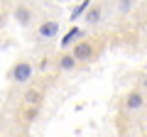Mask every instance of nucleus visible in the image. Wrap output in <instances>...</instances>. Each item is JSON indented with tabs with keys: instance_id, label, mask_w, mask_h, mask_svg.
<instances>
[{
	"instance_id": "8",
	"label": "nucleus",
	"mask_w": 147,
	"mask_h": 137,
	"mask_svg": "<svg viewBox=\"0 0 147 137\" xmlns=\"http://www.w3.org/2000/svg\"><path fill=\"white\" fill-rule=\"evenodd\" d=\"M76 66H79V61H76V59H74V56H71L69 52H66V54H61V56L57 59V68H59V71H64V74L74 71Z\"/></svg>"
},
{
	"instance_id": "9",
	"label": "nucleus",
	"mask_w": 147,
	"mask_h": 137,
	"mask_svg": "<svg viewBox=\"0 0 147 137\" xmlns=\"http://www.w3.org/2000/svg\"><path fill=\"white\" fill-rule=\"evenodd\" d=\"M22 100H25L27 105L37 108V105H39V103L44 100V93H42L39 88H27V91H25V95H22Z\"/></svg>"
},
{
	"instance_id": "11",
	"label": "nucleus",
	"mask_w": 147,
	"mask_h": 137,
	"mask_svg": "<svg viewBox=\"0 0 147 137\" xmlns=\"http://www.w3.org/2000/svg\"><path fill=\"white\" fill-rule=\"evenodd\" d=\"M37 115H39V113H37V108H30L25 118H27V122H34V120H37Z\"/></svg>"
},
{
	"instance_id": "13",
	"label": "nucleus",
	"mask_w": 147,
	"mask_h": 137,
	"mask_svg": "<svg viewBox=\"0 0 147 137\" xmlns=\"http://www.w3.org/2000/svg\"><path fill=\"white\" fill-rule=\"evenodd\" d=\"M130 7H132V3H130V0H125V3H123V5H120V10H123V12H127V10H130Z\"/></svg>"
},
{
	"instance_id": "7",
	"label": "nucleus",
	"mask_w": 147,
	"mask_h": 137,
	"mask_svg": "<svg viewBox=\"0 0 147 137\" xmlns=\"http://www.w3.org/2000/svg\"><path fill=\"white\" fill-rule=\"evenodd\" d=\"M100 20H103V7H100L98 3H91V7L86 10V15H84V22L86 25H98Z\"/></svg>"
},
{
	"instance_id": "4",
	"label": "nucleus",
	"mask_w": 147,
	"mask_h": 137,
	"mask_svg": "<svg viewBox=\"0 0 147 137\" xmlns=\"http://www.w3.org/2000/svg\"><path fill=\"white\" fill-rule=\"evenodd\" d=\"M69 54H71L76 61H88V59L93 56V44H91V42H79V44H74V47H71Z\"/></svg>"
},
{
	"instance_id": "2",
	"label": "nucleus",
	"mask_w": 147,
	"mask_h": 137,
	"mask_svg": "<svg viewBox=\"0 0 147 137\" xmlns=\"http://www.w3.org/2000/svg\"><path fill=\"white\" fill-rule=\"evenodd\" d=\"M123 105H125L127 113H137V110H142V108H145V93H142L140 88L130 91V93L123 98Z\"/></svg>"
},
{
	"instance_id": "12",
	"label": "nucleus",
	"mask_w": 147,
	"mask_h": 137,
	"mask_svg": "<svg viewBox=\"0 0 147 137\" xmlns=\"http://www.w3.org/2000/svg\"><path fill=\"white\" fill-rule=\"evenodd\" d=\"M140 91H147V74L140 79Z\"/></svg>"
},
{
	"instance_id": "1",
	"label": "nucleus",
	"mask_w": 147,
	"mask_h": 137,
	"mask_svg": "<svg viewBox=\"0 0 147 137\" xmlns=\"http://www.w3.org/2000/svg\"><path fill=\"white\" fill-rule=\"evenodd\" d=\"M32 74H34V68H32L30 61H17L15 66H12V71H10V81H15V83H27V81L32 79Z\"/></svg>"
},
{
	"instance_id": "15",
	"label": "nucleus",
	"mask_w": 147,
	"mask_h": 137,
	"mask_svg": "<svg viewBox=\"0 0 147 137\" xmlns=\"http://www.w3.org/2000/svg\"><path fill=\"white\" fill-rule=\"evenodd\" d=\"M5 25V12H0V27Z\"/></svg>"
},
{
	"instance_id": "14",
	"label": "nucleus",
	"mask_w": 147,
	"mask_h": 137,
	"mask_svg": "<svg viewBox=\"0 0 147 137\" xmlns=\"http://www.w3.org/2000/svg\"><path fill=\"white\" fill-rule=\"evenodd\" d=\"M47 66H49V59H42V61H39V71H44Z\"/></svg>"
},
{
	"instance_id": "10",
	"label": "nucleus",
	"mask_w": 147,
	"mask_h": 137,
	"mask_svg": "<svg viewBox=\"0 0 147 137\" xmlns=\"http://www.w3.org/2000/svg\"><path fill=\"white\" fill-rule=\"evenodd\" d=\"M91 7V0H86V3H81V5H76L71 10V20H76V17H81V15H86V10Z\"/></svg>"
},
{
	"instance_id": "5",
	"label": "nucleus",
	"mask_w": 147,
	"mask_h": 137,
	"mask_svg": "<svg viewBox=\"0 0 147 137\" xmlns=\"http://www.w3.org/2000/svg\"><path fill=\"white\" fill-rule=\"evenodd\" d=\"M12 17H15V22H17V25H22V27L32 25V7H27V5H15Z\"/></svg>"
},
{
	"instance_id": "3",
	"label": "nucleus",
	"mask_w": 147,
	"mask_h": 137,
	"mask_svg": "<svg viewBox=\"0 0 147 137\" xmlns=\"http://www.w3.org/2000/svg\"><path fill=\"white\" fill-rule=\"evenodd\" d=\"M37 37H39V39H54V37H59V22H57V20H44V22H39Z\"/></svg>"
},
{
	"instance_id": "6",
	"label": "nucleus",
	"mask_w": 147,
	"mask_h": 137,
	"mask_svg": "<svg viewBox=\"0 0 147 137\" xmlns=\"http://www.w3.org/2000/svg\"><path fill=\"white\" fill-rule=\"evenodd\" d=\"M79 39H84V30H79V27H71V30L64 34V39L59 44H61L64 49H71L74 44H79Z\"/></svg>"
}]
</instances>
